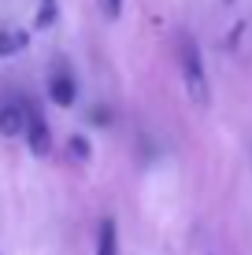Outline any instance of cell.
<instances>
[{
  "label": "cell",
  "instance_id": "1",
  "mask_svg": "<svg viewBox=\"0 0 252 255\" xmlns=\"http://www.w3.org/2000/svg\"><path fill=\"white\" fill-rule=\"evenodd\" d=\"M178 67H182V82L189 89V100L204 108L212 100V89H208V74H204V56H201V48H197V41L189 33L178 41Z\"/></svg>",
  "mask_w": 252,
  "mask_h": 255
},
{
  "label": "cell",
  "instance_id": "2",
  "mask_svg": "<svg viewBox=\"0 0 252 255\" xmlns=\"http://www.w3.org/2000/svg\"><path fill=\"white\" fill-rule=\"evenodd\" d=\"M26 148L33 155L52 152V129H48L45 115H41V104H33V100H26Z\"/></svg>",
  "mask_w": 252,
  "mask_h": 255
},
{
  "label": "cell",
  "instance_id": "3",
  "mask_svg": "<svg viewBox=\"0 0 252 255\" xmlns=\"http://www.w3.org/2000/svg\"><path fill=\"white\" fill-rule=\"evenodd\" d=\"M48 96H52V104H59V108H71L74 96H78L74 78L67 74V70H56V74H52V82H48Z\"/></svg>",
  "mask_w": 252,
  "mask_h": 255
},
{
  "label": "cell",
  "instance_id": "4",
  "mask_svg": "<svg viewBox=\"0 0 252 255\" xmlns=\"http://www.w3.org/2000/svg\"><path fill=\"white\" fill-rule=\"evenodd\" d=\"M19 133H26V108L4 104L0 108V137H19Z\"/></svg>",
  "mask_w": 252,
  "mask_h": 255
},
{
  "label": "cell",
  "instance_id": "5",
  "mask_svg": "<svg viewBox=\"0 0 252 255\" xmlns=\"http://www.w3.org/2000/svg\"><path fill=\"white\" fill-rule=\"evenodd\" d=\"M97 255H119V226H115V218H100Z\"/></svg>",
  "mask_w": 252,
  "mask_h": 255
},
{
  "label": "cell",
  "instance_id": "6",
  "mask_svg": "<svg viewBox=\"0 0 252 255\" xmlns=\"http://www.w3.org/2000/svg\"><path fill=\"white\" fill-rule=\"evenodd\" d=\"M26 45H30V33L26 30H0V59L22 52Z\"/></svg>",
  "mask_w": 252,
  "mask_h": 255
},
{
  "label": "cell",
  "instance_id": "7",
  "mask_svg": "<svg viewBox=\"0 0 252 255\" xmlns=\"http://www.w3.org/2000/svg\"><path fill=\"white\" fill-rule=\"evenodd\" d=\"M67 155H71L74 163H89V155H93L89 137H85V133H74L71 140H67Z\"/></svg>",
  "mask_w": 252,
  "mask_h": 255
},
{
  "label": "cell",
  "instance_id": "8",
  "mask_svg": "<svg viewBox=\"0 0 252 255\" xmlns=\"http://www.w3.org/2000/svg\"><path fill=\"white\" fill-rule=\"evenodd\" d=\"M56 15H59L56 0H41V4H37V19H33V26H37V30H48V26L56 22Z\"/></svg>",
  "mask_w": 252,
  "mask_h": 255
},
{
  "label": "cell",
  "instance_id": "9",
  "mask_svg": "<svg viewBox=\"0 0 252 255\" xmlns=\"http://www.w3.org/2000/svg\"><path fill=\"white\" fill-rule=\"evenodd\" d=\"M100 11L108 15V19H119V15H123V0H100Z\"/></svg>",
  "mask_w": 252,
  "mask_h": 255
},
{
  "label": "cell",
  "instance_id": "10",
  "mask_svg": "<svg viewBox=\"0 0 252 255\" xmlns=\"http://www.w3.org/2000/svg\"><path fill=\"white\" fill-rule=\"evenodd\" d=\"M227 4H234V0H227Z\"/></svg>",
  "mask_w": 252,
  "mask_h": 255
}]
</instances>
